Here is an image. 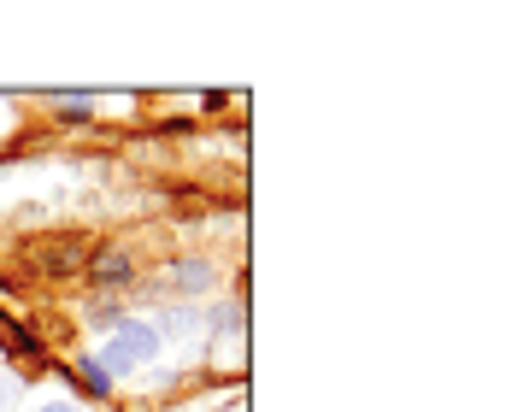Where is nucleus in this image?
Masks as SVG:
<instances>
[{
  "label": "nucleus",
  "instance_id": "obj_1",
  "mask_svg": "<svg viewBox=\"0 0 512 412\" xmlns=\"http://www.w3.org/2000/svg\"><path fill=\"white\" fill-rule=\"evenodd\" d=\"M159 354V324H136V318H130V324H118V330H112V342H106L101 348V371H112V377H124V371H136V365H148Z\"/></svg>",
  "mask_w": 512,
  "mask_h": 412
},
{
  "label": "nucleus",
  "instance_id": "obj_2",
  "mask_svg": "<svg viewBox=\"0 0 512 412\" xmlns=\"http://www.w3.org/2000/svg\"><path fill=\"white\" fill-rule=\"evenodd\" d=\"M177 289H183V295L212 289V265H206V259H183V265H177Z\"/></svg>",
  "mask_w": 512,
  "mask_h": 412
},
{
  "label": "nucleus",
  "instance_id": "obj_3",
  "mask_svg": "<svg viewBox=\"0 0 512 412\" xmlns=\"http://www.w3.org/2000/svg\"><path fill=\"white\" fill-rule=\"evenodd\" d=\"M195 330V312H165V330H159V342L165 336H189Z\"/></svg>",
  "mask_w": 512,
  "mask_h": 412
},
{
  "label": "nucleus",
  "instance_id": "obj_4",
  "mask_svg": "<svg viewBox=\"0 0 512 412\" xmlns=\"http://www.w3.org/2000/svg\"><path fill=\"white\" fill-rule=\"evenodd\" d=\"M83 383H89V389H112V377H106L95 360H83Z\"/></svg>",
  "mask_w": 512,
  "mask_h": 412
},
{
  "label": "nucleus",
  "instance_id": "obj_5",
  "mask_svg": "<svg viewBox=\"0 0 512 412\" xmlns=\"http://www.w3.org/2000/svg\"><path fill=\"white\" fill-rule=\"evenodd\" d=\"M12 395H18V377H6V371H0V407H6Z\"/></svg>",
  "mask_w": 512,
  "mask_h": 412
},
{
  "label": "nucleus",
  "instance_id": "obj_6",
  "mask_svg": "<svg viewBox=\"0 0 512 412\" xmlns=\"http://www.w3.org/2000/svg\"><path fill=\"white\" fill-rule=\"evenodd\" d=\"M42 412H77V407H71V401H48Z\"/></svg>",
  "mask_w": 512,
  "mask_h": 412
}]
</instances>
